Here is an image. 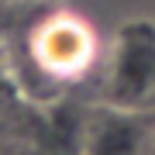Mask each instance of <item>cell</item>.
<instances>
[{"label":"cell","mask_w":155,"mask_h":155,"mask_svg":"<svg viewBox=\"0 0 155 155\" xmlns=\"http://www.w3.org/2000/svg\"><path fill=\"white\" fill-rule=\"evenodd\" d=\"M100 104L155 114V21L131 17L114 35L100 72Z\"/></svg>","instance_id":"7a4b0ae2"},{"label":"cell","mask_w":155,"mask_h":155,"mask_svg":"<svg viewBox=\"0 0 155 155\" xmlns=\"http://www.w3.org/2000/svg\"><path fill=\"white\" fill-rule=\"evenodd\" d=\"M11 72L35 100L62 97L66 90L86 83L97 69L100 41L86 17L52 7L35 14L11 35Z\"/></svg>","instance_id":"6da1fadb"},{"label":"cell","mask_w":155,"mask_h":155,"mask_svg":"<svg viewBox=\"0 0 155 155\" xmlns=\"http://www.w3.org/2000/svg\"><path fill=\"white\" fill-rule=\"evenodd\" d=\"M155 141V114L100 104L86 124L83 155H145Z\"/></svg>","instance_id":"3957f363"},{"label":"cell","mask_w":155,"mask_h":155,"mask_svg":"<svg viewBox=\"0 0 155 155\" xmlns=\"http://www.w3.org/2000/svg\"><path fill=\"white\" fill-rule=\"evenodd\" d=\"M145 155H155V141H152V145H148V152H145Z\"/></svg>","instance_id":"277c9868"}]
</instances>
